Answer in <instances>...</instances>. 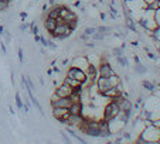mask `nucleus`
Instances as JSON below:
<instances>
[{
	"mask_svg": "<svg viewBox=\"0 0 160 144\" xmlns=\"http://www.w3.org/2000/svg\"><path fill=\"white\" fill-rule=\"evenodd\" d=\"M140 136H142V138L145 140L146 144L157 143L159 138H160V129L159 127H156L154 124H149V126H146L145 129L142 130Z\"/></svg>",
	"mask_w": 160,
	"mask_h": 144,
	"instance_id": "obj_1",
	"label": "nucleus"
},
{
	"mask_svg": "<svg viewBox=\"0 0 160 144\" xmlns=\"http://www.w3.org/2000/svg\"><path fill=\"white\" fill-rule=\"evenodd\" d=\"M72 33H74V30H71L67 23H63V24H57V27L54 28V31L50 33V35L55 40H64V38L70 37Z\"/></svg>",
	"mask_w": 160,
	"mask_h": 144,
	"instance_id": "obj_2",
	"label": "nucleus"
},
{
	"mask_svg": "<svg viewBox=\"0 0 160 144\" xmlns=\"http://www.w3.org/2000/svg\"><path fill=\"white\" fill-rule=\"evenodd\" d=\"M119 106L113 102V100H109V103L105 105L104 107V113H102V119H105V120H112L113 117H116L118 116V113H119Z\"/></svg>",
	"mask_w": 160,
	"mask_h": 144,
	"instance_id": "obj_3",
	"label": "nucleus"
},
{
	"mask_svg": "<svg viewBox=\"0 0 160 144\" xmlns=\"http://www.w3.org/2000/svg\"><path fill=\"white\" fill-rule=\"evenodd\" d=\"M67 76L74 78V79L79 81L81 83H84V82L86 81V72L84 69H79V68H77V67H70V68H68Z\"/></svg>",
	"mask_w": 160,
	"mask_h": 144,
	"instance_id": "obj_4",
	"label": "nucleus"
},
{
	"mask_svg": "<svg viewBox=\"0 0 160 144\" xmlns=\"http://www.w3.org/2000/svg\"><path fill=\"white\" fill-rule=\"evenodd\" d=\"M71 67H77L79 68V69H84L86 72V69H88V67H90V61H88V58H86V55H77L74 57V58L71 59Z\"/></svg>",
	"mask_w": 160,
	"mask_h": 144,
	"instance_id": "obj_5",
	"label": "nucleus"
},
{
	"mask_svg": "<svg viewBox=\"0 0 160 144\" xmlns=\"http://www.w3.org/2000/svg\"><path fill=\"white\" fill-rule=\"evenodd\" d=\"M113 74H116V72H115V69L112 68V65L109 62L99 64V68H98V75H99V76L109 78V76H112Z\"/></svg>",
	"mask_w": 160,
	"mask_h": 144,
	"instance_id": "obj_6",
	"label": "nucleus"
},
{
	"mask_svg": "<svg viewBox=\"0 0 160 144\" xmlns=\"http://www.w3.org/2000/svg\"><path fill=\"white\" fill-rule=\"evenodd\" d=\"M74 92V88H71L68 83H65V82H63L60 86H57L55 88V95L60 96V98H68V96H71V93Z\"/></svg>",
	"mask_w": 160,
	"mask_h": 144,
	"instance_id": "obj_7",
	"label": "nucleus"
},
{
	"mask_svg": "<svg viewBox=\"0 0 160 144\" xmlns=\"http://www.w3.org/2000/svg\"><path fill=\"white\" fill-rule=\"evenodd\" d=\"M95 85H97V89H98V93H99V95H102L105 90H108L109 88H112V86L109 85L108 78H105V76H98Z\"/></svg>",
	"mask_w": 160,
	"mask_h": 144,
	"instance_id": "obj_8",
	"label": "nucleus"
},
{
	"mask_svg": "<svg viewBox=\"0 0 160 144\" xmlns=\"http://www.w3.org/2000/svg\"><path fill=\"white\" fill-rule=\"evenodd\" d=\"M68 112H70V115H84V105H82V102L72 103L70 106V109H68Z\"/></svg>",
	"mask_w": 160,
	"mask_h": 144,
	"instance_id": "obj_9",
	"label": "nucleus"
},
{
	"mask_svg": "<svg viewBox=\"0 0 160 144\" xmlns=\"http://www.w3.org/2000/svg\"><path fill=\"white\" fill-rule=\"evenodd\" d=\"M125 20H126V28L130 30L132 33H138V27H136V23L132 14H125Z\"/></svg>",
	"mask_w": 160,
	"mask_h": 144,
	"instance_id": "obj_10",
	"label": "nucleus"
},
{
	"mask_svg": "<svg viewBox=\"0 0 160 144\" xmlns=\"http://www.w3.org/2000/svg\"><path fill=\"white\" fill-rule=\"evenodd\" d=\"M55 27H57L55 19H51V17H45V19H44V28H45V31L51 33V31H54V28H55Z\"/></svg>",
	"mask_w": 160,
	"mask_h": 144,
	"instance_id": "obj_11",
	"label": "nucleus"
},
{
	"mask_svg": "<svg viewBox=\"0 0 160 144\" xmlns=\"http://www.w3.org/2000/svg\"><path fill=\"white\" fill-rule=\"evenodd\" d=\"M63 82H65V83H68V85L71 86V88H78V86H81L82 83L79 81H77V79H74V78H70V76H65L64 78V81Z\"/></svg>",
	"mask_w": 160,
	"mask_h": 144,
	"instance_id": "obj_12",
	"label": "nucleus"
},
{
	"mask_svg": "<svg viewBox=\"0 0 160 144\" xmlns=\"http://www.w3.org/2000/svg\"><path fill=\"white\" fill-rule=\"evenodd\" d=\"M67 131H68V133H70L72 137H74V138H75L77 141H78V143H81V144H86V140H85V138L79 137L78 134H77V133L74 131V130H72V127H70V126H68V127H67Z\"/></svg>",
	"mask_w": 160,
	"mask_h": 144,
	"instance_id": "obj_13",
	"label": "nucleus"
},
{
	"mask_svg": "<svg viewBox=\"0 0 160 144\" xmlns=\"http://www.w3.org/2000/svg\"><path fill=\"white\" fill-rule=\"evenodd\" d=\"M142 86H143V88H145L147 92H150V93H152L153 90L157 88L156 83H154V82H150V81H143V82H142Z\"/></svg>",
	"mask_w": 160,
	"mask_h": 144,
	"instance_id": "obj_14",
	"label": "nucleus"
},
{
	"mask_svg": "<svg viewBox=\"0 0 160 144\" xmlns=\"http://www.w3.org/2000/svg\"><path fill=\"white\" fill-rule=\"evenodd\" d=\"M115 58H116V62L119 64L120 67H123V68H125V67H129V59H128V58H126V57H125V55H120V57H115Z\"/></svg>",
	"mask_w": 160,
	"mask_h": 144,
	"instance_id": "obj_15",
	"label": "nucleus"
},
{
	"mask_svg": "<svg viewBox=\"0 0 160 144\" xmlns=\"http://www.w3.org/2000/svg\"><path fill=\"white\" fill-rule=\"evenodd\" d=\"M108 81H109V85L111 86H116L118 83H120V78L118 76V74H113L112 76L108 78Z\"/></svg>",
	"mask_w": 160,
	"mask_h": 144,
	"instance_id": "obj_16",
	"label": "nucleus"
},
{
	"mask_svg": "<svg viewBox=\"0 0 160 144\" xmlns=\"http://www.w3.org/2000/svg\"><path fill=\"white\" fill-rule=\"evenodd\" d=\"M111 27H108V26H99V27H97V31L98 33H101V34H104V35H109L111 34Z\"/></svg>",
	"mask_w": 160,
	"mask_h": 144,
	"instance_id": "obj_17",
	"label": "nucleus"
},
{
	"mask_svg": "<svg viewBox=\"0 0 160 144\" xmlns=\"http://www.w3.org/2000/svg\"><path fill=\"white\" fill-rule=\"evenodd\" d=\"M135 71H136L138 74H142V75H143V74H146V72H147V68H146L142 62H138L136 65H135Z\"/></svg>",
	"mask_w": 160,
	"mask_h": 144,
	"instance_id": "obj_18",
	"label": "nucleus"
},
{
	"mask_svg": "<svg viewBox=\"0 0 160 144\" xmlns=\"http://www.w3.org/2000/svg\"><path fill=\"white\" fill-rule=\"evenodd\" d=\"M16 106H17V109H19V110H21L23 106H24V103H23V100H21V96H20L19 92L16 93Z\"/></svg>",
	"mask_w": 160,
	"mask_h": 144,
	"instance_id": "obj_19",
	"label": "nucleus"
},
{
	"mask_svg": "<svg viewBox=\"0 0 160 144\" xmlns=\"http://www.w3.org/2000/svg\"><path fill=\"white\" fill-rule=\"evenodd\" d=\"M125 50H123L122 47H116V48H113V50H112V54H113V55L115 57H120V55H125Z\"/></svg>",
	"mask_w": 160,
	"mask_h": 144,
	"instance_id": "obj_20",
	"label": "nucleus"
},
{
	"mask_svg": "<svg viewBox=\"0 0 160 144\" xmlns=\"http://www.w3.org/2000/svg\"><path fill=\"white\" fill-rule=\"evenodd\" d=\"M2 35L4 37V41L7 42V44H10L11 42V34H10V31H7V30H4L3 33H2Z\"/></svg>",
	"mask_w": 160,
	"mask_h": 144,
	"instance_id": "obj_21",
	"label": "nucleus"
},
{
	"mask_svg": "<svg viewBox=\"0 0 160 144\" xmlns=\"http://www.w3.org/2000/svg\"><path fill=\"white\" fill-rule=\"evenodd\" d=\"M153 19H154V21H156L157 27H160V7L157 9V10H154V14H153Z\"/></svg>",
	"mask_w": 160,
	"mask_h": 144,
	"instance_id": "obj_22",
	"label": "nucleus"
},
{
	"mask_svg": "<svg viewBox=\"0 0 160 144\" xmlns=\"http://www.w3.org/2000/svg\"><path fill=\"white\" fill-rule=\"evenodd\" d=\"M17 55H19V61H20V64L24 62V54H23V48H21V47L17 48Z\"/></svg>",
	"mask_w": 160,
	"mask_h": 144,
	"instance_id": "obj_23",
	"label": "nucleus"
},
{
	"mask_svg": "<svg viewBox=\"0 0 160 144\" xmlns=\"http://www.w3.org/2000/svg\"><path fill=\"white\" fill-rule=\"evenodd\" d=\"M92 38H93V40H98V41H102V40H105V35L97 31V33H93V34H92Z\"/></svg>",
	"mask_w": 160,
	"mask_h": 144,
	"instance_id": "obj_24",
	"label": "nucleus"
},
{
	"mask_svg": "<svg viewBox=\"0 0 160 144\" xmlns=\"http://www.w3.org/2000/svg\"><path fill=\"white\" fill-rule=\"evenodd\" d=\"M67 24L70 26L71 30H75L77 27H78V19H77V20H71V21H68Z\"/></svg>",
	"mask_w": 160,
	"mask_h": 144,
	"instance_id": "obj_25",
	"label": "nucleus"
},
{
	"mask_svg": "<svg viewBox=\"0 0 160 144\" xmlns=\"http://www.w3.org/2000/svg\"><path fill=\"white\" fill-rule=\"evenodd\" d=\"M159 7H160V6H159V0H156V2H153L152 4H149V6H147L146 9H150V10L154 11V10H157Z\"/></svg>",
	"mask_w": 160,
	"mask_h": 144,
	"instance_id": "obj_26",
	"label": "nucleus"
},
{
	"mask_svg": "<svg viewBox=\"0 0 160 144\" xmlns=\"http://www.w3.org/2000/svg\"><path fill=\"white\" fill-rule=\"evenodd\" d=\"M84 33H86L88 35H92L93 33H97V27H86Z\"/></svg>",
	"mask_w": 160,
	"mask_h": 144,
	"instance_id": "obj_27",
	"label": "nucleus"
},
{
	"mask_svg": "<svg viewBox=\"0 0 160 144\" xmlns=\"http://www.w3.org/2000/svg\"><path fill=\"white\" fill-rule=\"evenodd\" d=\"M9 2H0V11H6L9 9Z\"/></svg>",
	"mask_w": 160,
	"mask_h": 144,
	"instance_id": "obj_28",
	"label": "nucleus"
},
{
	"mask_svg": "<svg viewBox=\"0 0 160 144\" xmlns=\"http://www.w3.org/2000/svg\"><path fill=\"white\" fill-rule=\"evenodd\" d=\"M79 40H82V41H85V42H86V41L90 40V35H88L86 33H82L81 35H79Z\"/></svg>",
	"mask_w": 160,
	"mask_h": 144,
	"instance_id": "obj_29",
	"label": "nucleus"
},
{
	"mask_svg": "<svg viewBox=\"0 0 160 144\" xmlns=\"http://www.w3.org/2000/svg\"><path fill=\"white\" fill-rule=\"evenodd\" d=\"M60 133H61V136H63L64 141H65V143H67V144H71V140H70V138H68L67 133H64V131H60Z\"/></svg>",
	"mask_w": 160,
	"mask_h": 144,
	"instance_id": "obj_30",
	"label": "nucleus"
},
{
	"mask_svg": "<svg viewBox=\"0 0 160 144\" xmlns=\"http://www.w3.org/2000/svg\"><path fill=\"white\" fill-rule=\"evenodd\" d=\"M40 42L44 45V47H48V40H47L45 37H43V35H41V38H40Z\"/></svg>",
	"mask_w": 160,
	"mask_h": 144,
	"instance_id": "obj_31",
	"label": "nucleus"
},
{
	"mask_svg": "<svg viewBox=\"0 0 160 144\" xmlns=\"http://www.w3.org/2000/svg\"><path fill=\"white\" fill-rule=\"evenodd\" d=\"M27 28H30V24H27V23H23L20 26V31H26Z\"/></svg>",
	"mask_w": 160,
	"mask_h": 144,
	"instance_id": "obj_32",
	"label": "nucleus"
},
{
	"mask_svg": "<svg viewBox=\"0 0 160 144\" xmlns=\"http://www.w3.org/2000/svg\"><path fill=\"white\" fill-rule=\"evenodd\" d=\"M0 48H2V52H3V54H7V50H6V45H4L3 41L0 42Z\"/></svg>",
	"mask_w": 160,
	"mask_h": 144,
	"instance_id": "obj_33",
	"label": "nucleus"
},
{
	"mask_svg": "<svg viewBox=\"0 0 160 144\" xmlns=\"http://www.w3.org/2000/svg\"><path fill=\"white\" fill-rule=\"evenodd\" d=\"M48 48H51V50H57V45L52 42V41H48Z\"/></svg>",
	"mask_w": 160,
	"mask_h": 144,
	"instance_id": "obj_34",
	"label": "nucleus"
},
{
	"mask_svg": "<svg viewBox=\"0 0 160 144\" xmlns=\"http://www.w3.org/2000/svg\"><path fill=\"white\" fill-rule=\"evenodd\" d=\"M142 2H143V3L146 4V7H147V6H149V4H152L153 2H156V0H142Z\"/></svg>",
	"mask_w": 160,
	"mask_h": 144,
	"instance_id": "obj_35",
	"label": "nucleus"
},
{
	"mask_svg": "<svg viewBox=\"0 0 160 144\" xmlns=\"http://www.w3.org/2000/svg\"><path fill=\"white\" fill-rule=\"evenodd\" d=\"M20 17H21V20L24 21V20L27 19V13H24V11H23V13H20Z\"/></svg>",
	"mask_w": 160,
	"mask_h": 144,
	"instance_id": "obj_36",
	"label": "nucleus"
},
{
	"mask_svg": "<svg viewBox=\"0 0 160 144\" xmlns=\"http://www.w3.org/2000/svg\"><path fill=\"white\" fill-rule=\"evenodd\" d=\"M86 47H88V48H95V47H97V45H95V44H92V42H86Z\"/></svg>",
	"mask_w": 160,
	"mask_h": 144,
	"instance_id": "obj_37",
	"label": "nucleus"
},
{
	"mask_svg": "<svg viewBox=\"0 0 160 144\" xmlns=\"http://www.w3.org/2000/svg\"><path fill=\"white\" fill-rule=\"evenodd\" d=\"M133 59H135V64H138V62H140V58H139L138 55H135V57H133Z\"/></svg>",
	"mask_w": 160,
	"mask_h": 144,
	"instance_id": "obj_38",
	"label": "nucleus"
},
{
	"mask_svg": "<svg viewBox=\"0 0 160 144\" xmlns=\"http://www.w3.org/2000/svg\"><path fill=\"white\" fill-rule=\"evenodd\" d=\"M52 71H54L55 74H60V68H58V67H54V68H52Z\"/></svg>",
	"mask_w": 160,
	"mask_h": 144,
	"instance_id": "obj_39",
	"label": "nucleus"
},
{
	"mask_svg": "<svg viewBox=\"0 0 160 144\" xmlns=\"http://www.w3.org/2000/svg\"><path fill=\"white\" fill-rule=\"evenodd\" d=\"M99 17H101V20H105V19H106V14H105V13H101Z\"/></svg>",
	"mask_w": 160,
	"mask_h": 144,
	"instance_id": "obj_40",
	"label": "nucleus"
},
{
	"mask_svg": "<svg viewBox=\"0 0 160 144\" xmlns=\"http://www.w3.org/2000/svg\"><path fill=\"white\" fill-rule=\"evenodd\" d=\"M40 83H41V85H43V86L45 85V82H44V79H43V78H41V76H40Z\"/></svg>",
	"mask_w": 160,
	"mask_h": 144,
	"instance_id": "obj_41",
	"label": "nucleus"
},
{
	"mask_svg": "<svg viewBox=\"0 0 160 144\" xmlns=\"http://www.w3.org/2000/svg\"><path fill=\"white\" fill-rule=\"evenodd\" d=\"M52 72H54L52 69H47V74H48V76H50V75H52Z\"/></svg>",
	"mask_w": 160,
	"mask_h": 144,
	"instance_id": "obj_42",
	"label": "nucleus"
},
{
	"mask_svg": "<svg viewBox=\"0 0 160 144\" xmlns=\"http://www.w3.org/2000/svg\"><path fill=\"white\" fill-rule=\"evenodd\" d=\"M74 6H75V7H79V6H81V3H79V2H75Z\"/></svg>",
	"mask_w": 160,
	"mask_h": 144,
	"instance_id": "obj_43",
	"label": "nucleus"
},
{
	"mask_svg": "<svg viewBox=\"0 0 160 144\" xmlns=\"http://www.w3.org/2000/svg\"><path fill=\"white\" fill-rule=\"evenodd\" d=\"M68 62H70V61H68V59H64V61H63V65H67Z\"/></svg>",
	"mask_w": 160,
	"mask_h": 144,
	"instance_id": "obj_44",
	"label": "nucleus"
},
{
	"mask_svg": "<svg viewBox=\"0 0 160 144\" xmlns=\"http://www.w3.org/2000/svg\"><path fill=\"white\" fill-rule=\"evenodd\" d=\"M0 2H9V3H10V0H0Z\"/></svg>",
	"mask_w": 160,
	"mask_h": 144,
	"instance_id": "obj_45",
	"label": "nucleus"
},
{
	"mask_svg": "<svg viewBox=\"0 0 160 144\" xmlns=\"http://www.w3.org/2000/svg\"><path fill=\"white\" fill-rule=\"evenodd\" d=\"M157 143H160V138H159V141H157Z\"/></svg>",
	"mask_w": 160,
	"mask_h": 144,
	"instance_id": "obj_46",
	"label": "nucleus"
}]
</instances>
